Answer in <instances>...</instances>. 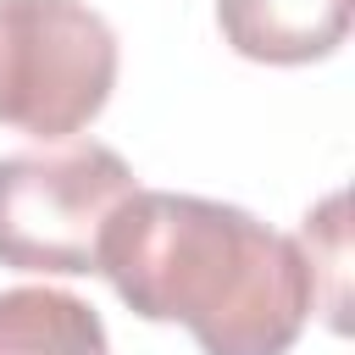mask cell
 Masks as SVG:
<instances>
[{
  "label": "cell",
  "mask_w": 355,
  "mask_h": 355,
  "mask_svg": "<svg viewBox=\"0 0 355 355\" xmlns=\"http://www.w3.org/2000/svg\"><path fill=\"white\" fill-rule=\"evenodd\" d=\"M144 322H178L205 355H288L316 311V255L261 216L172 189H133L100 266Z\"/></svg>",
  "instance_id": "cell-1"
},
{
  "label": "cell",
  "mask_w": 355,
  "mask_h": 355,
  "mask_svg": "<svg viewBox=\"0 0 355 355\" xmlns=\"http://www.w3.org/2000/svg\"><path fill=\"white\" fill-rule=\"evenodd\" d=\"M133 189V166L94 139L0 155V266L44 277L94 272L100 233Z\"/></svg>",
  "instance_id": "cell-2"
},
{
  "label": "cell",
  "mask_w": 355,
  "mask_h": 355,
  "mask_svg": "<svg viewBox=\"0 0 355 355\" xmlns=\"http://www.w3.org/2000/svg\"><path fill=\"white\" fill-rule=\"evenodd\" d=\"M116 89V33L83 0H0V122L33 139L83 133Z\"/></svg>",
  "instance_id": "cell-3"
},
{
  "label": "cell",
  "mask_w": 355,
  "mask_h": 355,
  "mask_svg": "<svg viewBox=\"0 0 355 355\" xmlns=\"http://www.w3.org/2000/svg\"><path fill=\"white\" fill-rule=\"evenodd\" d=\"M222 39L261 67L327 61L349 33V0H216Z\"/></svg>",
  "instance_id": "cell-4"
},
{
  "label": "cell",
  "mask_w": 355,
  "mask_h": 355,
  "mask_svg": "<svg viewBox=\"0 0 355 355\" xmlns=\"http://www.w3.org/2000/svg\"><path fill=\"white\" fill-rule=\"evenodd\" d=\"M0 355H111V338L100 311L67 288H6Z\"/></svg>",
  "instance_id": "cell-5"
}]
</instances>
